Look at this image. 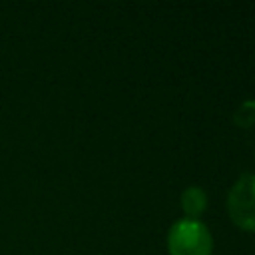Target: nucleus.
Masks as SVG:
<instances>
[{
	"label": "nucleus",
	"mask_w": 255,
	"mask_h": 255,
	"mask_svg": "<svg viewBox=\"0 0 255 255\" xmlns=\"http://www.w3.org/2000/svg\"><path fill=\"white\" fill-rule=\"evenodd\" d=\"M211 231L201 219H177L167 231L169 255H211Z\"/></svg>",
	"instance_id": "f257e3e1"
},
{
	"label": "nucleus",
	"mask_w": 255,
	"mask_h": 255,
	"mask_svg": "<svg viewBox=\"0 0 255 255\" xmlns=\"http://www.w3.org/2000/svg\"><path fill=\"white\" fill-rule=\"evenodd\" d=\"M227 211L239 229L255 233V173H245L231 185Z\"/></svg>",
	"instance_id": "f03ea898"
},
{
	"label": "nucleus",
	"mask_w": 255,
	"mask_h": 255,
	"mask_svg": "<svg viewBox=\"0 0 255 255\" xmlns=\"http://www.w3.org/2000/svg\"><path fill=\"white\" fill-rule=\"evenodd\" d=\"M181 209L187 219H199L207 209V195L203 187L199 185L185 187L181 193Z\"/></svg>",
	"instance_id": "7ed1b4c3"
},
{
	"label": "nucleus",
	"mask_w": 255,
	"mask_h": 255,
	"mask_svg": "<svg viewBox=\"0 0 255 255\" xmlns=\"http://www.w3.org/2000/svg\"><path fill=\"white\" fill-rule=\"evenodd\" d=\"M233 124L237 128H251L255 124V100H245L233 114Z\"/></svg>",
	"instance_id": "20e7f679"
}]
</instances>
